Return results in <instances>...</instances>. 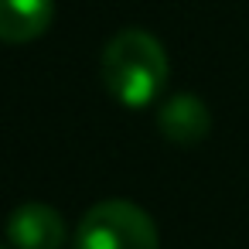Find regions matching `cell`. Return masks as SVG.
Segmentation results:
<instances>
[{
	"instance_id": "cell-3",
	"label": "cell",
	"mask_w": 249,
	"mask_h": 249,
	"mask_svg": "<svg viewBox=\"0 0 249 249\" xmlns=\"http://www.w3.org/2000/svg\"><path fill=\"white\" fill-rule=\"evenodd\" d=\"M65 235L69 229L62 212L45 201H24L7 218V239L14 249H62Z\"/></svg>"
},
{
	"instance_id": "cell-2",
	"label": "cell",
	"mask_w": 249,
	"mask_h": 249,
	"mask_svg": "<svg viewBox=\"0 0 249 249\" xmlns=\"http://www.w3.org/2000/svg\"><path fill=\"white\" fill-rule=\"evenodd\" d=\"M75 249H160V232L140 205L103 198L79 218Z\"/></svg>"
},
{
	"instance_id": "cell-6",
	"label": "cell",
	"mask_w": 249,
	"mask_h": 249,
	"mask_svg": "<svg viewBox=\"0 0 249 249\" xmlns=\"http://www.w3.org/2000/svg\"><path fill=\"white\" fill-rule=\"evenodd\" d=\"M0 249H14V246H4V242H0Z\"/></svg>"
},
{
	"instance_id": "cell-1",
	"label": "cell",
	"mask_w": 249,
	"mask_h": 249,
	"mask_svg": "<svg viewBox=\"0 0 249 249\" xmlns=\"http://www.w3.org/2000/svg\"><path fill=\"white\" fill-rule=\"evenodd\" d=\"M99 75L116 103L130 109H143L164 92L171 65L164 45L150 31L123 28L106 41L99 55Z\"/></svg>"
},
{
	"instance_id": "cell-5",
	"label": "cell",
	"mask_w": 249,
	"mask_h": 249,
	"mask_svg": "<svg viewBox=\"0 0 249 249\" xmlns=\"http://www.w3.org/2000/svg\"><path fill=\"white\" fill-rule=\"evenodd\" d=\"M55 18V0H0V41L28 45L38 41Z\"/></svg>"
},
{
	"instance_id": "cell-4",
	"label": "cell",
	"mask_w": 249,
	"mask_h": 249,
	"mask_svg": "<svg viewBox=\"0 0 249 249\" xmlns=\"http://www.w3.org/2000/svg\"><path fill=\"white\" fill-rule=\"evenodd\" d=\"M157 130H160L171 143H178V147H195V143H201V140L208 137V130H212V113H208V106H205L198 96H191V92H174V96H167V99L160 103V109H157Z\"/></svg>"
}]
</instances>
